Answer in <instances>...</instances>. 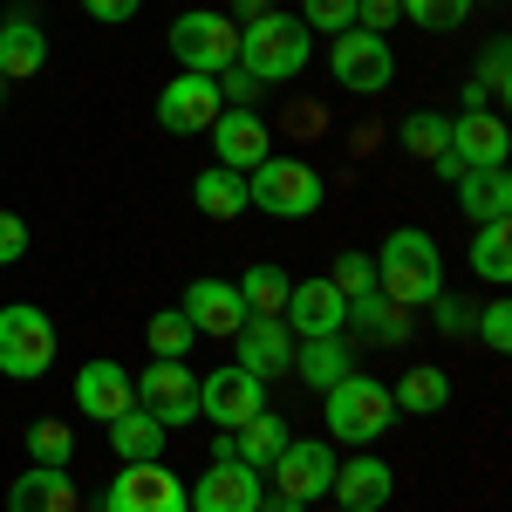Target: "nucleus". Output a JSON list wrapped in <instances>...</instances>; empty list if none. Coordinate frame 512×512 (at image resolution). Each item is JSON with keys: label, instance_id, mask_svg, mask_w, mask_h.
Segmentation results:
<instances>
[{"label": "nucleus", "instance_id": "nucleus-1", "mask_svg": "<svg viewBox=\"0 0 512 512\" xmlns=\"http://www.w3.org/2000/svg\"><path fill=\"white\" fill-rule=\"evenodd\" d=\"M369 260H376V294L396 301V308H410V315L444 294V253H437V239L424 226H396Z\"/></svg>", "mask_w": 512, "mask_h": 512}, {"label": "nucleus", "instance_id": "nucleus-2", "mask_svg": "<svg viewBox=\"0 0 512 512\" xmlns=\"http://www.w3.org/2000/svg\"><path fill=\"white\" fill-rule=\"evenodd\" d=\"M321 424L335 444H355V451H369L376 437L396 424V403H390V383H376V376H362L349 369L335 390H321Z\"/></svg>", "mask_w": 512, "mask_h": 512}, {"label": "nucleus", "instance_id": "nucleus-3", "mask_svg": "<svg viewBox=\"0 0 512 512\" xmlns=\"http://www.w3.org/2000/svg\"><path fill=\"white\" fill-rule=\"evenodd\" d=\"M246 198H253L260 212H274V219H315L321 198H328V185H321V171L308 158H280V151H267V158L246 171Z\"/></svg>", "mask_w": 512, "mask_h": 512}, {"label": "nucleus", "instance_id": "nucleus-4", "mask_svg": "<svg viewBox=\"0 0 512 512\" xmlns=\"http://www.w3.org/2000/svg\"><path fill=\"white\" fill-rule=\"evenodd\" d=\"M239 69L253 82H294L308 69V28L294 14H260L239 28Z\"/></svg>", "mask_w": 512, "mask_h": 512}, {"label": "nucleus", "instance_id": "nucleus-5", "mask_svg": "<svg viewBox=\"0 0 512 512\" xmlns=\"http://www.w3.org/2000/svg\"><path fill=\"white\" fill-rule=\"evenodd\" d=\"M164 48L178 55L185 76H219V69H233V62H239V21H233V14H219V7H185V14L171 21Z\"/></svg>", "mask_w": 512, "mask_h": 512}, {"label": "nucleus", "instance_id": "nucleus-6", "mask_svg": "<svg viewBox=\"0 0 512 512\" xmlns=\"http://www.w3.org/2000/svg\"><path fill=\"white\" fill-rule=\"evenodd\" d=\"M55 349H62V335H55V321L41 315L35 301H7L0 308V376L35 383V376H48Z\"/></svg>", "mask_w": 512, "mask_h": 512}, {"label": "nucleus", "instance_id": "nucleus-7", "mask_svg": "<svg viewBox=\"0 0 512 512\" xmlns=\"http://www.w3.org/2000/svg\"><path fill=\"white\" fill-rule=\"evenodd\" d=\"M328 76L342 82L349 96H383L396 82V48L390 35H369V28H349V35L328 41Z\"/></svg>", "mask_w": 512, "mask_h": 512}, {"label": "nucleus", "instance_id": "nucleus-8", "mask_svg": "<svg viewBox=\"0 0 512 512\" xmlns=\"http://www.w3.org/2000/svg\"><path fill=\"white\" fill-rule=\"evenodd\" d=\"M103 512H192V499H185V478L171 472L164 458H144V465H123L110 478Z\"/></svg>", "mask_w": 512, "mask_h": 512}, {"label": "nucleus", "instance_id": "nucleus-9", "mask_svg": "<svg viewBox=\"0 0 512 512\" xmlns=\"http://www.w3.org/2000/svg\"><path fill=\"white\" fill-rule=\"evenodd\" d=\"M267 410V383L253 376V369H212L205 383H198V417L205 424H219V431H239V424H253Z\"/></svg>", "mask_w": 512, "mask_h": 512}, {"label": "nucleus", "instance_id": "nucleus-10", "mask_svg": "<svg viewBox=\"0 0 512 512\" xmlns=\"http://www.w3.org/2000/svg\"><path fill=\"white\" fill-rule=\"evenodd\" d=\"M280 321H287V335H294V342H321V335H342V328H349V301H342V287H335L328 274L294 280Z\"/></svg>", "mask_w": 512, "mask_h": 512}, {"label": "nucleus", "instance_id": "nucleus-11", "mask_svg": "<svg viewBox=\"0 0 512 512\" xmlns=\"http://www.w3.org/2000/svg\"><path fill=\"white\" fill-rule=\"evenodd\" d=\"M219 110H226V96H219V82L212 76H178L158 89V123L171 130V137H198V130H212L219 123Z\"/></svg>", "mask_w": 512, "mask_h": 512}, {"label": "nucleus", "instance_id": "nucleus-12", "mask_svg": "<svg viewBox=\"0 0 512 512\" xmlns=\"http://www.w3.org/2000/svg\"><path fill=\"white\" fill-rule=\"evenodd\" d=\"M267 472H274V492L315 506V499H328V485H335V451L321 437H287V451H280Z\"/></svg>", "mask_w": 512, "mask_h": 512}, {"label": "nucleus", "instance_id": "nucleus-13", "mask_svg": "<svg viewBox=\"0 0 512 512\" xmlns=\"http://www.w3.org/2000/svg\"><path fill=\"white\" fill-rule=\"evenodd\" d=\"M260 492H267V472H253L239 458H212L185 499H192V512H260Z\"/></svg>", "mask_w": 512, "mask_h": 512}, {"label": "nucleus", "instance_id": "nucleus-14", "mask_svg": "<svg viewBox=\"0 0 512 512\" xmlns=\"http://www.w3.org/2000/svg\"><path fill=\"white\" fill-rule=\"evenodd\" d=\"M178 315L192 321V335L233 342V335H239V321H246V301H239V287H233V280L198 274L192 287H185V301H178Z\"/></svg>", "mask_w": 512, "mask_h": 512}, {"label": "nucleus", "instance_id": "nucleus-15", "mask_svg": "<svg viewBox=\"0 0 512 512\" xmlns=\"http://www.w3.org/2000/svg\"><path fill=\"white\" fill-rule=\"evenodd\" d=\"M130 403H137V376H130L123 362L96 355V362H82V369H76V410L89 417V424H117Z\"/></svg>", "mask_w": 512, "mask_h": 512}, {"label": "nucleus", "instance_id": "nucleus-16", "mask_svg": "<svg viewBox=\"0 0 512 512\" xmlns=\"http://www.w3.org/2000/svg\"><path fill=\"white\" fill-rule=\"evenodd\" d=\"M233 349H239V369H253L260 383H274V376L294 369V335H287L280 315H246L239 335H233Z\"/></svg>", "mask_w": 512, "mask_h": 512}, {"label": "nucleus", "instance_id": "nucleus-17", "mask_svg": "<svg viewBox=\"0 0 512 512\" xmlns=\"http://www.w3.org/2000/svg\"><path fill=\"white\" fill-rule=\"evenodd\" d=\"M137 403L158 417L164 431H171V424H192L198 417V376L185 362H151L144 383H137Z\"/></svg>", "mask_w": 512, "mask_h": 512}, {"label": "nucleus", "instance_id": "nucleus-18", "mask_svg": "<svg viewBox=\"0 0 512 512\" xmlns=\"http://www.w3.org/2000/svg\"><path fill=\"white\" fill-rule=\"evenodd\" d=\"M328 499H335V506H349V512H383L396 499V472L376 458V451H355L349 465H335Z\"/></svg>", "mask_w": 512, "mask_h": 512}, {"label": "nucleus", "instance_id": "nucleus-19", "mask_svg": "<svg viewBox=\"0 0 512 512\" xmlns=\"http://www.w3.org/2000/svg\"><path fill=\"white\" fill-rule=\"evenodd\" d=\"M205 137H212V158L226 164V171H239V178L274 151V137H267L260 110H219V123H212Z\"/></svg>", "mask_w": 512, "mask_h": 512}, {"label": "nucleus", "instance_id": "nucleus-20", "mask_svg": "<svg viewBox=\"0 0 512 512\" xmlns=\"http://www.w3.org/2000/svg\"><path fill=\"white\" fill-rule=\"evenodd\" d=\"M512 151V130L492 110H465V117H451V158L465 164V171H499Z\"/></svg>", "mask_w": 512, "mask_h": 512}, {"label": "nucleus", "instance_id": "nucleus-21", "mask_svg": "<svg viewBox=\"0 0 512 512\" xmlns=\"http://www.w3.org/2000/svg\"><path fill=\"white\" fill-rule=\"evenodd\" d=\"M82 492L69 465H28V472L7 485V512H76Z\"/></svg>", "mask_w": 512, "mask_h": 512}, {"label": "nucleus", "instance_id": "nucleus-22", "mask_svg": "<svg viewBox=\"0 0 512 512\" xmlns=\"http://www.w3.org/2000/svg\"><path fill=\"white\" fill-rule=\"evenodd\" d=\"M48 62V35H41L35 14H0V76L28 82Z\"/></svg>", "mask_w": 512, "mask_h": 512}, {"label": "nucleus", "instance_id": "nucleus-23", "mask_svg": "<svg viewBox=\"0 0 512 512\" xmlns=\"http://www.w3.org/2000/svg\"><path fill=\"white\" fill-rule=\"evenodd\" d=\"M349 369H355L349 335H321V342H294V369L287 376H301L308 390H335Z\"/></svg>", "mask_w": 512, "mask_h": 512}, {"label": "nucleus", "instance_id": "nucleus-24", "mask_svg": "<svg viewBox=\"0 0 512 512\" xmlns=\"http://www.w3.org/2000/svg\"><path fill=\"white\" fill-rule=\"evenodd\" d=\"M342 335H362L376 349H403L410 342V308H396L383 294H362V301H349V328Z\"/></svg>", "mask_w": 512, "mask_h": 512}, {"label": "nucleus", "instance_id": "nucleus-25", "mask_svg": "<svg viewBox=\"0 0 512 512\" xmlns=\"http://www.w3.org/2000/svg\"><path fill=\"white\" fill-rule=\"evenodd\" d=\"M458 212H465L472 226L512 219V178H506V164H499V171H465V178H458Z\"/></svg>", "mask_w": 512, "mask_h": 512}, {"label": "nucleus", "instance_id": "nucleus-26", "mask_svg": "<svg viewBox=\"0 0 512 512\" xmlns=\"http://www.w3.org/2000/svg\"><path fill=\"white\" fill-rule=\"evenodd\" d=\"M192 205L205 212V219H239L253 198H246V178L239 171H226V164H205L192 178Z\"/></svg>", "mask_w": 512, "mask_h": 512}, {"label": "nucleus", "instance_id": "nucleus-27", "mask_svg": "<svg viewBox=\"0 0 512 512\" xmlns=\"http://www.w3.org/2000/svg\"><path fill=\"white\" fill-rule=\"evenodd\" d=\"M396 410H410V417H437L444 403H451V376L437 369V362H417V369H403L390 390Z\"/></svg>", "mask_w": 512, "mask_h": 512}, {"label": "nucleus", "instance_id": "nucleus-28", "mask_svg": "<svg viewBox=\"0 0 512 512\" xmlns=\"http://www.w3.org/2000/svg\"><path fill=\"white\" fill-rule=\"evenodd\" d=\"M164 424L158 417H151V410H144V403H130V410H123L117 424H110V444H117V458L123 465H144V458H164Z\"/></svg>", "mask_w": 512, "mask_h": 512}, {"label": "nucleus", "instance_id": "nucleus-29", "mask_svg": "<svg viewBox=\"0 0 512 512\" xmlns=\"http://www.w3.org/2000/svg\"><path fill=\"white\" fill-rule=\"evenodd\" d=\"M287 437H294V431H287V417L260 410L253 424H239V431H233V458H239V465H253V472H267L280 451H287Z\"/></svg>", "mask_w": 512, "mask_h": 512}, {"label": "nucleus", "instance_id": "nucleus-30", "mask_svg": "<svg viewBox=\"0 0 512 512\" xmlns=\"http://www.w3.org/2000/svg\"><path fill=\"white\" fill-rule=\"evenodd\" d=\"M472 274L492 280V287H506V280H512V219H492V226H478V233H472Z\"/></svg>", "mask_w": 512, "mask_h": 512}, {"label": "nucleus", "instance_id": "nucleus-31", "mask_svg": "<svg viewBox=\"0 0 512 512\" xmlns=\"http://www.w3.org/2000/svg\"><path fill=\"white\" fill-rule=\"evenodd\" d=\"M233 287H239V301H246V315H280L294 280L280 274L274 260H260V267H246V280H233Z\"/></svg>", "mask_w": 512, "mask_h": 512}, {"label": "nucleus", "instance_id": "nucleus-32", "mask_svg": "<svg viewBox=\"0 0 512 512\" xmlns=\"http://www.w3.org/2000/svg\"><path fill=\"white\" fill-rule=\"evenodd\" d=\"M396 137H403V151H410V158H444V151H451V117H437V110H417V117H403V130H396Z\"/></svg>", "mask_w": 512, "mask_h": 512}, {"label": "nucleus", "instance_id": "nucleus-33", "mask_svg": "<svg viewBox=\"0 0 512 512\" xmlns=\"http://www.w3.org/2000/svg\"><path fill=\"white\" fill-rule=\"evenodd\" d=\"M144 342H151V355H158V362H185L198 335H192V321L178 315V308H164V315L144 321Z\"/></svg>", "mask_w": 512, "mask_h": 512}, {"label": "nucleus", "instance_id": "nucleus-34", "mask_svg": "<svg viewBox=\"0 0 512 512\" xmlns=\"http://www.w3.org/2000/svg\"><path fill=\"white\" fill-rule=\"evenodd\" d=\"M76 458V431L62 417H35L28 424V465H69Z\"/></svg>", "mask_w": 512, "mask_h": 512}, {"label": "nucleus", "instance_id": "nucleus-35", "mask_svg": "<svg viewBox=\"0 0 512 512\" xmlns=\"http://www.w3.org/2000/svg\"><path fill=\"white\" fill-rule=\"evenodd\" d=\"M396 14L417 21V28H431V35H451V28L472 14V0H396Z\"/></svg>", "mask_w": 512, "mask_h": 512}, {"label": "nucleus", "instance_id": "nucleus-36", "mask_svg": "<svg viewBox=\"0 0 512 512\" xmlns=\"http://www.w3.org/2000/svg\"><path fill=\"white\" fill-rule=\"evenodd\" d=\"M472 89L485 96V103L512 96V55H506V41H485V48H478V76H472Z\"/></svg>", "mask_w": 512, "mask_h": 512}, {"label": "nucleus", "instance_id": "nucleus-37", "mask_svg": "<svg viewBox=\"0 0 512 512\" xmlns=\"http://www.w3.org/2000/svg\"><path fill=\"white\" fill-rule=\"evenodd\" d=\"M294 21H301V28H308V35H349L355 28V0H301V14H294Z\"/></svg>", "mask_w": 512, "mask_h": 512}, {"label": "nucleus", "instance_id": "nucleus-38", "mask_svg": "<svg viewBox=\"0 0 512 512\" xmlns=\"http://www.w3.org/2000/svg\"><path fill=\"white\" fill-rule=\"evenodd\" d=\"M472 328H478V342L492 355H506L512 349V301H485V308H472Z\"/></svg>", "mask_w": 512, "mask_h": 512}, {"label": "nucleus", "instance_id": "nucleus-39", "mask_svg": "<svg viewBox=\"0 0 512 512\" xmlns=\"http://www.w3.org/2000/svg\"><path fill=\"white\" fill-rule=\"evenodd\" d=\"M328 280L342 287V301H362V294H376V260H369V253H342Z\"/></svg>", "mask_w": 512, "mask_h": 512}, {"label": "nucleus", "instance_id": "nucleus-40", "mask_svg": "<svg viewBox=\"0 0 512 512\" xmlns=\"http://www.w3.org/2000/svg\"><path fill=\"white\" fill-rule=\"evenodd\" d=\"M212 82H219V96H226V110H253V103H260V82L246 76L239 62H233V69H219Z\"/></svg>", "mask_w": 512, "mask_h": 512}, {"label": "nucleus", "instance_id": "nucleus-41", "mask_svg": "<svg viewBox=\"0 0 512 512\" xmlns=\"http://www.w3.org/2000/svg\"><path fill=\"white\" fill-rule=\"evenodd\" d=\"M28 260V219L21 212H0V267Z\"/></svg>", "mask_w": 512, "mask_h": 512}, {"label": "nucleus", "instance_id": "nucleus-42", "mask_svg": "<svg viewBox=\"0 0 512 512\" xmlns=\"http://www.w3.org/2000/svg\"><path fill=\"white\" fill-rule=\"evenodd\" d=\"M431 315H437V328H444L451 342H465V335H472V308H465V301H451V294H437Z\"/></svg>", "mask_w": 512, "mask_h": 512}, {"label": "nucleus", "instance_id": "nucleus-43", "mask_svg": "<svg viewBox=\"0 0 512 512\" xmlns=\"http://www.w3.org/2000/svg\"><path fill=\"white\" fill-rule=\"evenodd\" d=\"M396 21H403V14H396V0H355V28H369V35H390Z\"/></svg>", "mask_w": 512, "mask_h": 512}, {"label": "nucleus", "instance_id": "nucleus-44", "mask_svg": "<svg viewBox=\"0 0 512 512\" xmlns=\"http://www.w3.org/2000/svg\"><path fill=\"white\" fill-rule=\"evenodd\" d=\"M137 7H144V0H82V14H89V21H103V28L137 21Z\"/></svg>", "mask_w": 512, "mask_h": 512}, {"label": "nucleus", "instance_id": "nucleus-45", "mask_svg": "<svg viewBox=\"0 0 512 512\" xmlns=\"http://www.w3.org/2000/svg\"><path fill=\"white\" fill-rule=\"evenodd\" d=\"M260 14H274V0H233V21L246 28V21H260Z\"/></svg>", "mask_w": 512, "mask_h": 512}, {"label": "nucleus", "instance_id": "nucleus-46", "mask_svg": "<svg viewBox=\"0 0 512 512\" xmlns=\"http://www.w3.org/2000/svg\"><path fill=\"white\" fill-rule=\"evenodd\" d=\"M260 512H308L301 499H287V492H260Z\"/></svg>", "mask_w": 512, "mask_h": 512}, {"label": "nucleus", "instance_id": "nucleus-47", "mask_svg": "<svg viewBox=\"0 0 512 512\" xmlns=\"http://www.w3.org/2000/svg\"><path fill=\"white\" fill-rule=\"evenodd\" d=\"M0 103H7V76H0Z\"/></svg>", "mask_w": 512, "mask_h": 512}, {"label": "nucleus", "instance_id": "nucleus-48", "mask_svg": "<svg viewBox=\"0 0 512 512\" xmlns=\"http://www.w3.org/2000/svg\"><path fill=\"white\" fill-rule=\"evenodd\" d=\"M335 512H349V506H335Z\"/></svg>", "mask_w": 512, "mask_h": 512}]
</instances>
